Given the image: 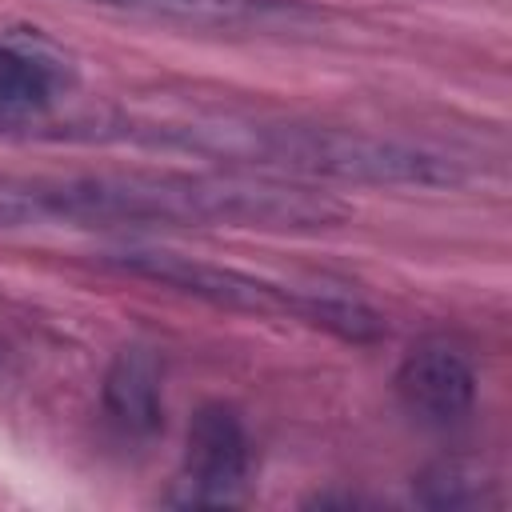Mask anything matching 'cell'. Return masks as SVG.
Masks as SVG:
<instances>
[{
    "instance_id": "6da1fadb",
    "label": "cell",
    "mask_w": 512,
    "mask_h": 512,
    "mask_svg": "<svg viewBox=\"0 0 512 512\" xmlns=\"http://www.w3.org/2000/svg\"><path fill=\"white\" fill-rule=\"evenodd\" d=\"M44 220L76 228H248L324 232L352 208L300 180L252 172H96L36 180Z\"/></svg>"
},
{
    "instance_id": "7a4b0ae2",
    "label": "cell",
    "mask_w": 512,
    "mask_h": 512,
    "mask_svg": "<svg viewBox=\"0 0 512 512\" xmlns=\"http://www.w3.org/2000/svg\"><path fill=\"white\" fill-rule=\"evenodd\" d=\"M124 136L176 148L204 160L236 164L240 172L280 176V180H340V184H388V188H452L464 180L460 164L444 152L368 136L332 124L296 120H248V116H192V120H152L128 128Z\"/></svg>"
},
{
    "instance_id": "3957f363",
    "label": "cell",
    "mask_w": 512,
    "mask_h": 512,
    "mask_svg": "<svg viewBox=\"0 0 512 512\" xmlns=\"http://www.w3.org/2000/svg\"><path fill=\"white\" fill-rule=\"evenodd\" d=\"M104 260L136 280L172 288L212 308L248 312V316H292L328 328L344 340H376L384 332V320L356 292H344L336 284H280L232 264H212L168 248H112L104 252Z\"/></svg>"
},
{
    "instance_id": "277c9868",
    "label": "cell",
    "mask_w": 512,
    "mask_h": 512,
    "mask_svg": "<svg viewBox=\"0 0 512 512\" xmlns=\"http://www.w3.org/2000/svg\"><path fill=\"white\" fill-rule=\"evenodd\" d=\"M252 468L248 428L236 408L212 400L200 404L188 420L184 440V468L168 492L176 508H228L244 500Z\"/></svg>"
},
{
    "instance_id": "5b68a950",
    "label": "cell",
    "mask_w": 512,
    "mask_h": 512,
    "mask_svg": "<svg viewBox=\"0 0 512 512\" xmlns=\"http://www.w3.org/2000/svg\"><path fill=\"white\" fill-rule=\"evenodd\" d=\"M400 404L432 428L460 424L476 404V372L468 356L448 340H420L396 368Z\"/></svg>"
},
{
    "instance_id": "8992f818",
    "label": "cell",
    "mask_w": 512,
    "mask_h": 512,
    "mask_svg": "<svg viewBox=\"0 0 512 512\" xmlns=\"http://www.w3.org/2000/svg\"><path fill=\"white\" fill-rule=\"evenodd\" d=\"M76 88V64L36 28L0 36V124L48 116Z\"/></svg>"
},
{
    "instance_id": "52a82bcc",
    "label": "cell",
    "mask_w": 512,
    "mask_h": 512,
    "mask_svg": "<svg viewBox=\"0 0 512 512\" xmlns=\"http://www.w3.org/2000/svg\"><path fill=\"white\" fill-rule=\"evenodd\" d=\"M148 20H172L192 28H248V32H296L320 20L304 0H80Z\"/></svg>"
},
{
    "instance_id": "ba28073f",
    "label": "cell",
    "mask_w": 512,
    "mask_h": 512,
    "mask_svg": "<svg viewBox=\"0 0 512 512\" xmlns=\"http://www.w3.org/2000/svg\"><path fill=\"white\" fill-rule=\"evenodd\" d=\"M104 412L124 436H152L164 424L160 360L144 344H128L104 372Z\"/></svg>"
},
{
    "instance_id": "9c48e42d",
    "label": "cell",
    "mask_w": 512,
    "mask_h": 512,
    "mask_svg": "<svg viewBox=\"0 0 512 512\" xmlns=\"http://www.w3.org/2000/svg\"><path fill=\"white\" fill-rule=\"evenodd\" d=\"M416 500H420L424 508H452V512L484 508V504H492V480H488L476 464L440 460V464H432L428 472H420V480H416Z\"/></svg>"
},
{
    "instance_id": "30bf717a",
    "label": "cell",
    "mask_w": 512,
    "mask_h": 512,
    "mask_svg": "<svg viewBox=\"0 0 512 512\" xmlns=\"http://www.w3.org/2000/svg\"><path fill=\"white\" fill-rule=\"evenodd\" d=\"M40 220H44V208H40L36 180L0 176V228H24Z\"/></svg>"
}]
</instances>
